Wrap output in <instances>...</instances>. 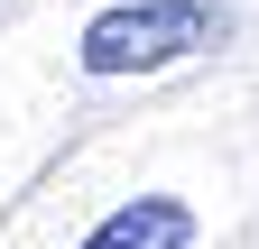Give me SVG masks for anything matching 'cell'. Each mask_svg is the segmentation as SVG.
<instances>
[{"mask_svg":"<svg viewBox=\"0 0 259 249\" xmlns=\"http://www.w3.org/2000/svg\"><path fill=\"white\" fill-rule=\"evenodd\" d=\"M83 249H194V203L176 194H130L120 212L83 231Z\"/></svg>","mask_w":259,"mask_h":249,"instance_id":"cell-2","label":"cell"},{"mask_svg":"<svg viewBox=\"0 0 259 249\" xmlns=\"http://www.w3.org/2000/svg\"><path fill=\"white\" fill-rule=\"evenodd\" d=\"M232 37V19L213 0H111V10L83 19V74L93 83H120V74H157V65H185Z\"/></svg>","mask_w":259,"mask_h":249,"instance_id":"cell-1","label":"cell"}]
</instances>
